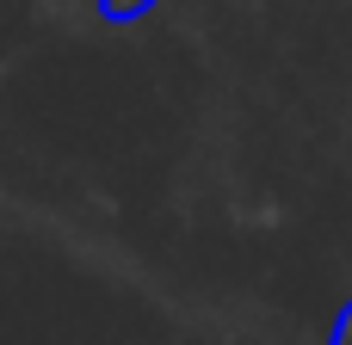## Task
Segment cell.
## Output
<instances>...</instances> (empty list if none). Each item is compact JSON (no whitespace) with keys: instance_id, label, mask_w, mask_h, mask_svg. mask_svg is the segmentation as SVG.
<instances>
[{"instance_id":"6da1fadb","label":"cell","mask_w":352,"mask_h":345,"mask_svg":"<svg viewBox=\"0 0 352 345\" xmlns=\"http://www.w3.org/2000/svg\"><path fill=\"white\" fill-rule=\"evenodd\" d=\"M155 0H99V12L105 19H136V12H148Z\"/></svg>"},{"instance_id":"7a4b0ae2","label":"cell","mask_w":352,"mask_h":345,"mask_svg":"<svg viewBox=\"0 0 352 345\" xmlns=\"http://www.w3.org/2000/svg\"><path fill=\"white\" fill-rule=\"evenodd\" d=\"M328 345H352V302H346V315L334 321V340H328Z\"/></svg>"}]
</instances>
